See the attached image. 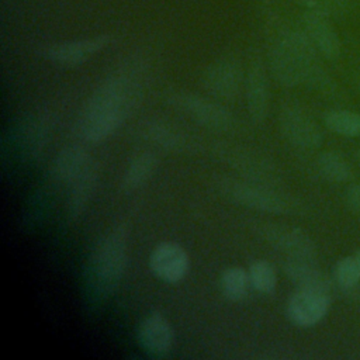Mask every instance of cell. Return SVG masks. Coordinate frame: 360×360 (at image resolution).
I'll use <instances>...</instances> for the list:
<instances>
[{"label": "cell", "instance_id": "11", "mask_svg": "<svg viewBox=\"0 0 360 360\" xmlns=\"http://www.w3.org/2000/svg\"><path fill=\"white\" fill-rule=\"evenodd\" d=\"M242 79L243 73L239 62L225 58L215 60L207 68L202 76V83L207 91L212 96L222 100H231L239 93Z\"/></svg>", "mask_w": 360, "mask_h": 360}, {"label": "cell", "instance_id": "23", "mask_svg": "<svg viewBox=\"0 0 360 360\" xmlns=\"http://www.w3.org/2000/svg\"><path fill=\"white\" fill-rule=\"evenodd\" d=\"M249 280L250 285L262 292V294H271L277 285V274L274 267L266 260H256L249 266Z\"/></svg>", "mask_w": 360, "mask_h": 360}, {"label": "cell", "instance_id": "15", "mask_svg": "<svg viewBox=\"0 0 360 360\" xmlns=\"http://www.w3.org/2000/svg\"><path fill=\"white\" fill-rule=\"evenodd\" d=\"M284 273L298 288L330 291V278L316 264L315 259L287 257Z\"/></svg>", "mask_w": 360, "mask_h": 360}, {"label": "cell", "instance_id": "4", "mask_svg": "<svg viewBox=\"0 0 360 360\" xmlns=\"http://www.w3.org/2000/svg\"><path fill=\"white\" fill-rule=\"evenodd\" d=\"M112 41L114 38L111 35L101 34L82 39L53 42L45 45L41 55L55 65L73 68L91 59L100 51L105 49Z\"/></svg>", "mask_w": 360, "mask_h": 360}, {"label": "cell", "instance_id": "1", "mask_svg": "<svg viewBox=\"0 0 360 360\" xmlns=\"http://www.w3.org/2000/svg\"><path fill=\"white\" fill-rule=\"evenodd\" d=\"M142 68L136 60L127 62L93 90L76 124L83 141L100 142L108 138L132 112L142 94Z\"/></svg>", "mask_w": 360, "mask_h": 360}, {"label": "cell", "instance_id": "22", "mask_svg": "<svg viewBox=\"0 0 360 360\" xmlns=\"http://www.w3.org/2000/svg\"><path fill=\"white\" fill-rule=\"evenodd\" d=\"M219 284H221L222 294L228 300L239 301L249 291V285H250L249 273L242 267H236V266L228 267L226 270H224Z\"/></svg>", "mask_w": 360, "mask_h": 360}, {"label": "cell", "instance_id": "6", "mask_svg": "<svg viewBox=\"0 0 360 360\" xmlns=\"http://www.w3.org/2000/svg\"><path fill=\"white\" fill-rule=\"evenodd\" d=\"M330 307L329 292L311 288H297L290 297L285 314L300 328H309L321 322Z\"/></svg>", "mask_w": 360, "mask_h": 360}, {"label": "cell", "instance_id": "25", "mask_svg": "<svg viewBox=\"0 0 360 360\" xmlns=\"http://www.w3.org/2000/svg\"><path fill=\"white\" fill-rule=\"evenodd\" d=\"M304 11L326 15L332 20L343 18L350 11L349 0H294Z\"/></svg>", "mask_w": 360, "mask_h": 360}, {"label": "cell", "instance_id": "18", "mask_svg": "<svg viewBox=\"0 0 360 360\" xmlns=\"http://www.w3.org/2000/svg\"><path fill=\"white\" fill-rule=\"evenodd\" d=\"M156 165H158V159H156L155 153L142 152V153L136 155L129 162V165L127 166V169L122 174V180H121L122 190L129 193V191H134V190L139 188L141 186H143L153 174Z\"/></svg>", "mask_w": 360, "mask_h": 360}, {"label": "cell", "instance_id": "17", "mask_svg": "<svg viewBox=\"0 0 360 360\" xmlns=\"http://www.w3.org/2000/svg\"><path fill=\"white\" fill-rule=\"evenodd\" d=\"M98 180V167L96 163H91L90 167L79 176L70 186V194L68 198V217L76 219L86 210L91 195L96 190Z\"/></svg>", "mask_w": 360, "mask_h": 360}, {"label": "cell", "instance_id": "10", "mask_svg": "<svg viewBox=\"0 0 360 360\" xmlns=\"http://www.w3.org/2000/svg\"><path fill=\"white\" fill-rule=\"evenodd\" d=\"M280 125L284 136L298 148L312 149L322 143V131L316 122L298 107H285L280 112Z\"/></svg>", "mask_w": 360, "mask_h": 360}, {"label": "cell", "instance_id": "9", "mask_svg": "<svg viewBox=\"0 0 360 360\" xmlns=\"http://www.w3.org/2000/svg\"><path fill=\"white\" fill-rule=\"evenodd\" d=\"M141 347L152 357H165L172 352L174 333L167 318L160 312L148 314L138 326Z\"/></svg>", "mask_w": 360, "mask_h": 360}, {"label": "cell", "instance_id": "5", "mask_svg": "<svg viewBox=\"0 0 360 360\" xmlns=\"http://www.w3.org/2000/svg\"><path fill=\"white\" fill-rule=\"evenodd\" d=\"M167 100L172 105L184 111V114L207 128L225 131L232 125V115L229 111L224 105L202 96L181 91L172 94Z\"/></svg>", "mask_w": 360, "mask_h": 360}, {"label": "cell", "instance_id": "13", "mask_svg": "<svg viewBox=\"0 0 360 360\" xmlns=\"http://www.w3.org/2000/svg\"><path fill=\"white\" fill-rule=\"evenodd\" d=\"M269 242L287 257L315 259L316 246L314 240L304 231L288 226H269L264 232Z\"/></svg>", "mask_w": 360, "mask_h": 360}, {"label": "cell", "instance_id": "20", "mask_svg": "<svg viewBox=\"0 0 360 360\" xmlns=\"http://www.w3.org/2000/svg\"><path fill=\"white\" fill-rule=\"evenodd\" d=\"M316 167L319 174L332 183H343L352 177L350 165L336 152L321 153L316 160Z\"/></svg>", "mask_w": 360, "mask_h": 360}, {"label": "cell", "instance_id": "7", "mask_svg": "<svg viewBox=\"0 0 360 360\" xmlns=\"http://www.w3.org/2000/svg\"><path fill=\"white\" fill-rule=\"evenodd\" d=\"M221 190L235 202L271 214H281L288 210V202L271 190L225 179L221 181Z\"/></svg>", "mask_w": 360, "mask_h": 360}, {"label": "cell", "instance_id": "19", "mask_svg": "<svg viewBox=\"0 0 360 360\" xmlns=\"http://www.w3.org/2000/svg\"><path fill=\"white\" fill-rule=\"evenodd\" d=\"M21 145L31 158L41 155L49 135V120L46 117H32L21 127Z\"/></svg>", "mask_w": 360, "mask_h": 360}, {"label": "cell", "instance_id": "8", "mask_svg": "<svg viewBox=\"0 0 360 360\" xmlns=\"http://www.w3.org/2000/svg\"><path fill=\"white\" fill-rule=\"evenodd\" d=\"M187 252L176 242H162L155 246L149 256L150 271L166 283H177L188 271Z\"/></svg>", "mask_w": 360, "mask_h": 360}, {"label": "cell", "instance_id": "16", "mask_svg": "<svg viewBox=\"0 0 360 360\" xmlns=\"http://www.w3.org/2000/svg\"><path fill=\"white\" fill-rule=\"evenodd\" d=\"M91 163L93 162L86 149L72 145L56 155L51 172L56 181L72 184L90 167Z\"/></svg>", "mask_w": 360, "mask_h": 360}, {"label": "cell", "instance_id": "21", "mask_svg": "<svg viewBox=\"0 0 360 360\" xmlns=\"http://www.w3.org/2000/svg\"><path fill=\"white\" fill-rule=\"evenodd\" d=\"M325 125L335 134L353 138L360 135V114L352 110H330L323 117Z\"/></svg>", "mask_w": 360, "mask_h": 360}, {"label": "cell", "instance_id": "2", "mask_svg": "<svg viewBox=\"0 0 360 360\" xmlns=\"http://www.w3.org/2000/svg\"><path fill=\"white\" fill-rule=\"evenodd\" d=\"M128 257V232L122 225L107 231L94 245L84 271V292L91 304L104 302L117 290Z\"/></svg>", "mask_w": 360, "mask_h": 360}, {"label": "cell", "instance_id": "26", "mask_svg": "<svg viewBox=\"0 0 360 360\" xmlns=\"http://www.w3.org/2000/svg\"><path fill=\"white\" fill-rule=\"evenodd\" d=\"M149 134L156 142H159L165 148H173V146H177L180 143V139H179L177 134H174L172 129H169L166 127L155 125V127L150 128Z\"/></svg>", "mask_w": 360, "mask_h": 360}, {"label": "cell", "instance_id": "14", "mask_svg": "<svg viewBox=\"0 0 360 360\" xmlns=\"http://www.w3.org/2000/svg\"><path fill=\"white\" fill-rule=\"evenodd\" d=\"M269 82L260 60L250 63L246 75V105L250 118L262 122L269 110Z\"/></svg>", "mask_w": 360, "mask_h": 360}, {"label": "cell", "instance_id": "24", "mask_svg": "<svg viewBox=\"0 0 360 360\" xmlns=\"http://www.w3.org/2000/svg\"><path fill=\"white\" fill-rule=\"evenodd\" d=\"M333 281L343 291H350L360 283V267L354 256L340 257L333 266Z\"/></svg>", "mask_w": 360, "mask_h": 360}, {"label": "cell", "instance_id": "3", "mask_svg": "<svg viewBox=\"0 0 360 360\" xmlns=\"http://www.w3.org/2000/svg\"><path fill=\"white\" fill-rule=\"evenodd\" d=\"M319 56L304 30H285L271 48V70L285 86L308 83L321 87L329 82V77L319 63Z\"/></svg>", "mask_w": 360, "mask_h": 360}, {"label": "cell", "instance_id": "27", "mask_svg": "<svg viewBox=\"0 0 360 360\" xmlns=\"http://www.w3.org/2000/svg\"><path fill=\"white\" fill-rule=\"evenodd\" d=\"M345 200L347 207L353 211L360 214V183H354L347 187L345 193Z\"/></svg>", "mask_w": 360, "mask_h": 360}, {"label": "cell", "instance_id": "28", "mask_svg": "<svg viewBox=\"0 0 360 360\" xmlns=\"http://www.w3.org/2000/svg\"><path fill=\"white\" fill-rule=\"evenodd\" d=\"M353 256H354V259H356V262H357V264H359V267H360V249H359Z\"/></svg>", "mask_w": 360, "mask_h": 360}, {"label": "cell", "instance_id": "12", "mask_svg": "<svg viewBox=\"0 0 360 360\" xmlns=\"http://www.w3.org/2000/svg\"><path fill=\"white\" fill-rule=\"evenodd\" d=\"M301 22L304 32L308 35L321 56L329 60H335L340 56L342 41L332 24V18L312 11H304Z\"/></svg>", "mask_w": 360, "mask_h": 360}]
</instances>
